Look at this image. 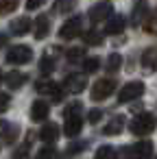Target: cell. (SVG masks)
<instances>
[{"mask_svg": "<svg viewBox=\"0 0 157 159\" xmlns=\"http://www.w3.org/2000/svg\"><path fill=\"white\" fill-rule=\"evenodd\" d=\"M39 137H42V142H55L57 137H59V129H57V124H46L44 129H42V133H39Z\"/></svg>", "mask_w": 157, "mask_h": 159, "instance_id": "obj_17", "label": "cell"}, {"mask_svg": "<svg viewBox=\"0 0 157 159\" xmlns=\"http://www.w3.org/2000/svg\"><path fill=\"white\" fill-rule=\"evenodd\" d=\"M74 9V0H57L55 2V11L57 13H70Z\"/></svg>", "mask_w": 157, "mask_h": 159, "instance_id": "obj_21", "label": "cell"}, {"mask_svg": "<svg viewBox=\"0 0 157 159\" xmlns=\"http://www.w3.org/2000/svg\"><path fill=\"white\" fill-rule=\"evenodd\" d=\"M0 81H2V74H0Z\"/></svg>", "mask_w": 157, "mask_h": 159, "instance_id": "obj_34", "label": "cell"}, {"mask_svg": "<svg viewBox=\"0 0 157 159\" xmlns=\"http://www.w3.org/2000/svg\"><path fill=\"white\" fill-rule=\"evenodd\" d=\"M35 159H55V148H42L35 155Z\"/></svg>", "mask_w": 157, "mask_h": 159, "instance_id": "obj_29", "label": "cell"}, {"mask_svg": "<svg viewBox=\"0 0 157 159\" xmlns=\"http://www.w3.org/2000/svg\"><path fill=\"white\" fill-rule=\"evenodd\" d=\"M44 5V0H26V9L29 11H33V9H37V7H42Z\"/></svg>", "mask_w": 157, "mask_h": 159, "instance_id": "obj_33", "label": "cell"}, {"mask_svg": "<svg viewBox=\"0 0 157 159\" xmlns=\"http://www.w3.org/2000/svg\"><path fill=\"white\" fill-rule=\"evenodd\" d=\"M9 102H11V98H9V94H0V113H2V111H7V109H9Z\"/></svg>", "mask_w": 157, "mask_h": 159, "instance_id": "obj_32", "label": "cell"}, {"mask_svg": "<svg viewBox=\"0 0 157 159\" xmlns=\"http://www.w3.org/2000/svg\"><path fill=\"white\" fill-rule=\"evenodd\" d=\"M142 66H144L146 70H150V72L157 70V48H155V46L144 50V55H142Z\"/></svg>", "mask_w": 157, "mask_h": 159, "instance_id": "obj_12", "label": "cell"}, {"mask_svg": "<svg viewBox=\"0 0 157 159\" xmlns=\"http://www.w3.org/2000/svg\"><path fill=\"white\" fill-rule=\"evenodd\" d=\"M122 126H124V118H122V116H116V118H111V120L105 124L103 133H105V135H118V133L122 131Z\"/></svg>", "mask_w": 157, "mask_h": 159, "instance_id": "obj_14", "label": "cell"}, {"mask_svg": "<svg viewBox=\"0 0 157 159\" xmlns=\"http://www.w3.org/2000/svg\"><path fill=\"white\" fill-rule=\"evenodd\" d=\"M48 31H50V22H48V18H46V16H39V18H35V24H33L35 39H44V37L48 35Z\"/></svg>", "mask_w": 157, "mask_h": 159, "instance_id": "obj_8", "label": "cell"}, {"mask_svg": "<svg viewBox=\"0 0 157 159\" xmlns=\"http://www.w3.org/2000/svg\"><path fill=\"white\" fill-rule=\"evenodd\" d=\"M120 66H122V55H118V52L109 55V57H107V61H105V68H107L109 72H116Z\"/></svg>", "mask_w": 157, "mask_h": 159, "instance_id": "obj_19", "label": "cell"}, {"mask_svg": "<svg viewBox=\"0 0 157 159\" xmlns=\"http://www.w3.org/2000/svg\"><path fill=\"white\" fill-rule=\"evenodd\" d=\"M146 22H144V29L148 31V33H153V35H157V9L148 16V18H144Z\"/></svg>", "mask_w": 157, "mask_h": 159, "instance_id": "obj_22", "label": "cell"}, {"mask_svg": "<svg viewBox=\"0 0 157 159\" xmlns=\"http://www.w3.org/2000/svg\"><path fill=\"white\" fill-rule=\"evenodd\" d=\"M124 26H127V20H124L122 16H113V18L107 22L105 31H107L109 35H118V33H122V31H124Z\"/></svg>", "mask_w": 157, "mask_h": 159, "instance_id": "obj_13", "label": "cell"}, {"mask_svg": "<svg viewBox=\"0 0 157 159\" xmlns=\"http://www.w3.org/2000/svg\"><path fill=\"white\" fill-rule=\"evenodd\" d=\"M83 39H85V44H87V46H98V44L103 42V35H100L98 31H90V33H85V37H83Z\"/></svg>", "mask_w": 157, "mask_h": 159, "instance_id": "obj_23", "label": "cell"}, {"mask_svg": "<svg viewBox=\"0 0 157 159\" xmlns=\"http://www.w3.org/2000/svg\"><path fill=\"white\" fill-rule=\"evenodd\" d=\"M142 94H144V83H140V81H131V83H127V85L118 92V100H120V102H129V100L140 98Z\"/></svg>", "mask_w": 157, "mask_h": 159, "instance_id": "obj_4", "label": "cell"}, {"mask_svg": "<svg viewBox=\"0 0 157 159\" xmlns=\"http://www.w3.org/2000/svg\"><path fill=\"white\" fill-rule=\"evenodd\" d=\"M155 126H157V118H155L153 113H140V116L133 118V122H131V133L142 137V135L153 133Z\"/></svg>", "mask_w": 157, "mask_h": 159, "instance_id": "obj_1", "label": "cell"}, {"mask_svg": "<svg viewBox=\"0 0 157 159\" xmlns=\"http://www.w3.org/2000/svg\"><path fill=\"white\" fill-rule=\"evenodd\" d=\"M100 118H103V111H100V109H92V111L87 113V122H90V124H96Z\"/></svg>", "mask_w": 157, "mask_h": 159, "instance_id": "obj_31", "label": "cell"}, {"mask_svg": "<svg viewBox=\"0 0 157 159\" xmlns=\"http://www.w3.org/2000/svg\"><path fill=\"white\" fill-rule=\"evenodd\" d=\"M113 89H116V81L113 79H100V81H96L92 85L90 96H92V100H105V98H109L113 94Z\"/></svg>", "mask_w": 157, "mask_h": 159, "instance_id": "obj_3", "label": "cell"}, {"mask_svg": "<svg viewBox=\"0 0 157 159\" xmlns=\"http://www.w3.org/2000/svg\"><path fill=\"white\" fill-rule=\"evenodd\" d=\"M113 157H116V150L111 146H100L96 150V157L94 159H113Z\"/></svg>", "mask_w": 157, "mask_h": 159, "instance_id": "obj_24", "label": "cell"}, {"mask_svg": "<svg viewBox=\"0 0 157 159\" xmlns=\"http://www.w3.org/2000/svg\"><path fill=\"white\" fill-rule=\"evenodd\" d=\"M35 87H37V92H42V94H53L55 100L61 98V89H59V85L53 83V81H37Z\"/></svg>", "mask_w": 157, "mask_h": 159, "instance_id": "obj_9", "label": "cell"}, {"mask_svg": "<svg viewBox=\"0 0 157 159\" xmlns=\"http://www.w3.org/2000/svg\"><path fill=\"white\" fill-rule=\"evenodd\" d=\"M31 29H33V24H31L29 18H18V20L11 22V31L18 33V35H24V33H29Z\"/></svg>", "mask_w": 157, "mask_h": 159, "instance_id": "obj_16", "label": "cell"}, {"mask_svg": "<svg viewBox=\"0 0 157 159\" xmlns=\"http://www.w3.org/2000/svg\"><path fill=\"white\" fill-rule=\"evenodd\" d=\"M100 68V61L96 59V57H90V59H85L83 61V70L87 72V74H92V72H96Z\"/></svg>", "mask_w": 157, "mask_h": 159, "instance_id": "obj_25", "label": "cell"}, {"mask_svg": "<svg viewBox=\"0 0 157 159\" xmlns=\"http://www.w3.org/2000/svg\"><path fill=\"white\" fill-rule=\"evenodd\" d=\"M81 29H83V18H81V16H74L72 20H68V22L61 26L59 35H61L63 39H74V37L81 33Z\"/></svg>", "mask_w": 157, "mask_h": 159, "instance_id": "obj_5", "label": "cell"}, {"mask_svg": "<svg viewBox=\"0 0 157 159\" xmlns=\"http://www.w3.org/2000/svg\"><path fill=\"white\" fill-rule=\"evenodd\" d=\"M18 2H20V0H0V16H7V13L16 11Z\"/></svg>", "mask_w": 157, "mask_h": 159, "instance_id": "obj_20", "label": "cell"}, {"mask_svg": "<svg viewBox=\"0 0 157 159\" xmlns=\"http://www.w3.org/2000/svg\"><path fill=\"white\" fill-rule=\"evenodd\" d=\"M153 155V142L142 139L135 146H131V159H150Z\"/></svg>", "mask_w": 157, "mask_h": 159, "instance_id": "obj_6", "label": "cell"}, {"mask_svg": "<svg viewBox=\"0 0 157 159\" xmlns=\"http://www.w3.org/2000/svg\"><path fill=\"white\" fill-rule=\"evenodd\" d=\"M31 59H33V50H31L29 46H24V44L11 46V48L7 50V61H9L11 66H24V63H29Z\"/></svg>", "mask_w": 157, "mask_h": 159, "instance_id": "obj_2", "label": "cell"}, {"mask_svg": "<svg viewBox=\"0 0 157 159\" xmlns=\"http://www.w3.org/2000/svg\"><path fill=\"white\" fill-rule=\"evenodd\" d=\"M111 16V5L109 2H98L96 7L90 9V20L92 22H103Z\"/></svg>", "mask_w": 157, "mask_h": 159, "instance_id": "obj_7", "label": "cell"}, {"mask_svg": "<svg viewBox=\"0 0 157 159\" xmlns=\"http://www.w3.org/2000/svg\"><path fill=\"white\" fill-rule=\"evenodd\" d=\"M53 68H55V61H53L50 57H44V59L39 61V72L48 74V72H53Z\"/></svg>", "mask_w": 157, "mask_h": 159, "instance_id": "obj_27", "label": "cell"}, {"mask_svg": "<svg viewBox=\"0 0 157 159\" xmlns=\"http://www.w3.org/2000/svg\"><path fill=\"white\" fill-rule=\"evenodd\" d=\"M81 129H83V122H81V118H79V116H74V118H66L63 133H66L68 137H74V135H79V133H81Z\"/></svg>", "mask_w": 157, "mask_h": 159, "instance_id": "obj_11", "label": "cell"}, {"mask_svg": "<svg viewBox=\"0 0 157 159\" xmlns=\"http://www.w3.org/2000/svg\"><path fill=\"white\" fill-rule=\"evenodd\" d=\"M26 83V76L22 74V72H11L9 76H7V85L11 87V89H18V87H22Z\"/></svg>", "mask_w": 157, "mask_h": 159, "instance_id": "obj_18", "label": "cell"}, {"mask_svg": "<svg viewBox=\"0 0 157 159\" xmlns=\"http://www.w3.org/2000/svg\"><path fill=\"white\" fill-rule=\"evenodd\" d=\"M48 105L44 102V100H37V102H33L31 105V118L33 120H44L46 116H48Z\"/></svg>", "mask_w": 157, "mask_h": 159, "instance_id": "obj_15", "label": "cell"}, {"mask_svg": "<svg viewBox=\"0 0 157 159\" xmlns=\"http://www.w3.org/2000/svg\"><path fill=\"white\" fill-rule=\"evenodd\" d=\"M81 107H83L81 102H70V105L66 107L63 116H66V118H74V116H79V113H81Z\"/></svg>", "mask_w": 157, "mask_h": 159, "instance_id": "obj_26", "label": "cell"}, {"mask_svg": "<svg viewBox=\"0 0 157 159\" xmlns=\"http://www.w3.org/2000/svg\"><path fill=\"white\" fill-rule=\"evenodd\" d=\"M83 57V48H72V50H68V61H79Z\"/></svg>", "mask_w": 157, "mask_h": 159, "instance_id": "obj_30", "label": "cell"}, {"mask_svg": "<svg viewBox=\"0 0 157 159\" xmlns=\"http://www.w3.org/2000/svg\"><path fill=\"white\" fill-rule=\"evenodd\" d=\"M85 85H87L85 76H79V74H70V76L66 79V87H68L70 92H74V94L83 92V89H85Z\"/></svg>", "mask_w": 157, "mask_h": 159, "instance_id": "obj_10", "label": "cell"}, {"mask_svg": "<svg viewBox=\"0 0 157 159\" xmlns=\"http://www.w3.org/2000/svg\"><path fill=\"white\" fill-rule=\"evenodd\" d=\"M144 11H146V2H144V0H137V5H135V11H133V18H135V22H140V20H142Z\"/></svg>", "mask_w": 157, "mask_h": 159, "instance_id": "obj_28", "label": "cell"}]
</instances>
